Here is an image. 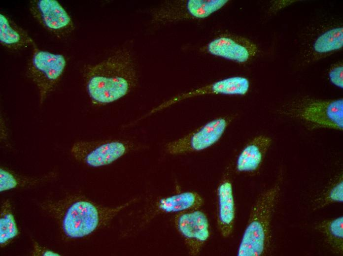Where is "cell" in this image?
<instances>
[{
    "instance_id": "cell-5",
    "label": "cell",
    "mask_w": 343,
    "mask_h": 256,
    "mask_svg": "<svg viewBox=\"0 0 343 256\" xmlns=\"http://www.w3.org/2000/svg\"><path fill=\"white\" fill-rule=\"evenodd\" d=\"M227 0H189L166 2L153 12V21L166 23L187 19H204L224 7Z\"/></svg>"
},
{
    "instance_id": "cell-16",
    "label": "cell",
    "mask_w": 343,
    "mask_h": 256,
    "mask_svg": "<svg viewBox=\"0 0 343 256\" xmlns=\"http://www.w3.org/2000/svg\"><path fill=\"white\" fill-rule=\"evenodd\" d=\"M0 41L3 45L12 49L33 43L24 30L3 14H0Z\"/></svg>"
},
{
    "instance_id": "cell-20",
    "label": "cell",
    "mask_w": 343,
    "mask_h": 256,
    "mask_svg": "<svg viewBox=\"0 0 343 256\" xmlns=\"http://www.w3.org/2000/svg\"><path fill=\"white\" fill-rule=\"evenodd\" d=\"M343 179L336 182L316 200V206L322 208L329 204L343 202Z\"/></svg>"
},
{
    "instance_id": "cell-2",
    "label": "cell",
    "mask_w": 343,
    "mask_h": 256,
    "mask_svg": "<svg viewBox=\"0 0 343 256\" xmlns=\"http://www.w3.org/2000/svg\"><path fill=\"white\" fill-rule=\"evenodd\" d=\"M135 63L130 53L121 50L89 66L86 72L87 92L96 104L113 102L126 95L136 85Z\"/></svg>"
},
{
    "instance_id": "cell-19",
    "label": "cell",
    "mask_w": 343,
    "mask_h": 256,
    "mask_svg": "<svg viewBox=\"0 0 343 256\" xmlns=\"http://www.w3.org/2000/svg\"><path fill=\"white\" fill-rule=\"evenodd\" d=\"M343 46V28H334L319 35L315 40L313 49L315 52L322 54L340 49Z\"/></svg>"
},
{
    "instance_id": "cell-23",
    "label": "cell",
    "mask_w": 343,
    "mask_h": 256,
    "mask_svg": "<svg viewBox=\"0 0 343 256\" xmlns=\"http://www.w3.org/2000/svg\"><path fill=\"white\" fill-rule=\"evenodd\" d=\"M33 248L34 249L32 255L34 256H60V255L57 253L40 246L36 241H34L33 243Z\"/></svg>"
},
{
    "instance_id": "cell-1",
    "label": "cell",
    "mask_w": 343,
    "mask_h": 256,
    "mask_svg": "<svg viewBox=\"0 0 343 256\" xmlns=\"http://www.w3.org/2000/svg\"><path fill=\"white\" fill-rule=\"evenodd\" d=\"M134 198L114 207H105L82 196H70L42 203L41 207L58 223L69 238L86 237L108 224L122 210L135 203Z\"/></svg>"
},
{
    "instance_id": "cell-6",
    "label": "cell",
    "mask_w": 343,
    "mask_h": 256,
    "mask_svg": "<svg viewBox=\"0 0 343 256\" xmlns=\"http://www.w3.org/2000/svg\"><path fill=\"white\" fill-rule=\"evenodd\" d=\"M230 121L227 117L213 119L184 137L168 143L166 152L175 155L208 148L220 139Z\"/></svg>"
},
{
    "instance_id": "cell-13",
    "label": "cell",
    "mask_w": 343,
    "mask_h": 256,
    "mask_svg": "<svg viewBox=\"0 0 343 256\" xmlns=\"http://www.w3.org/2000/svg\"><path fill=\"white\" fill-rule=\"evenodd\" d=\"M249 87V81L245 77L234 76L227 78L175 96L162 104L154 111L164 109L181 100L201 95L207 94L244 95L248 92Z\"/></svg>"
},
{
    "instance_id": "cell-22",
    "label": "cell",
    "mask_w": 343,
    "mask_h": 256,
    "mask_svg": "<svg viewBox=\"0 0 343 256\" xmlns=\"http://www.w3.org/2000/svg\"><path fill=\"white\" fill-rule=\"evenodd\" d=\"M329 77L331 82L335 86L343 88V66L342 64L334 66L329 71Z\"/></svg>"
},
{
    "instance_id": "cell-15",
    "label": "cell",
    "mask_w": 343,
    "mask_h": 256,
    "mask_svg": "<svg viewBox=\"0 0 343 256\" xmlns=\"http://www.w3.org/2000/svg\"><path fill=\"white\" fill-rule=\"evenodd\" d=\"M271 139L259 135L252 139L242 149L237 161L236 168L240 172H253L260 166L271 144Z\"/></svg>"
},
{
    "instance_id": "cell-4",
    "label": "cell",
    "mask_w": 343,
    "mask_h": 256,
    "mask_svg": "<svg viewBox=\"0 0 343 256\" xmlns=\"http://www.w3.org/2000/svg\"><path fill=\"white\" fill-rule=\"evenodd\" d=\"M134 144L127 140L82 141L73 144V157L91 167L109 164L131 151Z\"/></svg>"
},
{
    "instance_id": "cell-17",
    "label": "cell",
    "mask_w": 343,
    "mask_h": 256,
    "mask_svg": "<svg viewBox=\"0 0 343 256\" xmlns=\"http://www.w3.org/2000/svg\"><path fill=\"white\" fill-rule=\"evenodd\" d=\"M330 247L337 254L343 253V217L322 221L316 226Z\"/></svg>"
},
{
    "instance_id": "cell-14",
    "label": "cell",
    "mask_w": 343,
    "mask_h": 256,
    "mask_svg": "<svg viewBox=\"0 0 343 256\" xmlns=\"http://www.w3.org/2000/svg\"><path fill=\"white\" fill-rule=\"evenodd\" d=\"M217 225L221 235L227 238L232 234L235 219V205L231 182L224 180L217 190Z\"/></svg>"
},
{
    "instance_id": "cell-11",
    "label": "cell",
    "mask_w": 343,
    "mask_h": 256,
    "mask_svg": "<svg viewBox=\"0 0 343 256\" xmlns=\"http://www.w3.org/2000/svg\"><path fill=\"white\" fill-rule=\"evenodd\" d=\"M211 55L239 63H245L254 57L257 45L240 36L224 34L212 40L206 47Z\"/></svg>"
},
{
    "instance_id": "cell-10",
    "label": "cell",
    "mask_w": 343,
    "mask_h": 256,
    "mask_svg": "<svg viewBox=\"0 0 343 256\" xmlns=\"http://www.w3.org/2000/svg\"><path fill=\"white\" fill-rule=\"evenodd\" d=\"M301 119L320 127L342 130L343 100H314L304 104L298 111Z\"/></svg>"
},
{
    "instance_id": "cell-8",
    "label": "cell",
    "mask_w": 343,
    "mask_h": 256,
    "mask_svg": "<svg viewBox=\"0 0 343 256\" xmlns=\"http://www.w3.org/2000/svg\"><path fill=\"white\" fill-rule=\"evenodd\" d=\"M203 197L193 191L185 192L159 199L139 211L132 221L138 230L145 226L159 214L179 213L198 209L204 204Z\"/></svg>"
},
{
    "instance_id": "cell-9",
    "label": "cell",
    "mask_w": 343,
    "mask_h": 256,
    "mask_svg": "<svg viewBox=\"0 0 343 256\" xmlns=\"http://www.w3.org/2000/svg\"><path fill=\"white\" fill-rule=\"evenodd\" d=\"M174 223L184 239L189 254L191 256L199 255L210 236L206 214L198 209L177 213Z\"/></svg>"
},
{
    "instance_id": "cell-12",
    "label": "cell",
    "mask_w": 343,
    "mask_h": 256,
    "mask_svg": "<svg viewBox=\"0 0 343 256\" xmlns=\"http://www.w3.org/2000/svg\"><path fill=\"white\" fill-rule=\"evenodd\" d=\"M30 9L37 20L53 32L62 33L72 27L70 16L57 0H34L31 3Z\"/></svg>"
},
{
    "instance_id": "cell-18",
    "label": "cell",
    "mask_w": 343,
    "mask_h": 256,
    "mask_svg": "<svg viewBox=\"0 0 343 256\" xmlns=\"http://www.w3.org/2000/svg\"><path fill=\"white\" fill-rule=\"evenodd\" d=\"M0 212V244L3 247L18 235L19 230L8 199L2 202Z\"/></svg>"
},
{
    "instance_id": "cell-21",
    "label": "cell",
    "mask_w": 343,
    "mask_h": 256,
    "mask_svg": "<svg viewBox=\"0 0 343 256\" xmlns=\"http://www.w3.org/2000/svg\"><path fill=\"white\" fill-rule=\"evenodd\" d=\"M17 187L16 176L3 168L0 169V191H6Z\"/></svg>"
},
{
    "instance_id": "cell-3",
    "label": "cell",
    "mask_w": 343,
    "mask_h": 256,
    "mask_svg": "<svg viewBox=\"0 0 343 256\" xmlns=\"http://www.w3.org/2000/svg\"><path fill=\"white\" fill-rule=\"evenodd\" d=\"M279 194L280 186L276 184L258 196L251 209L237 256H264L270 250L271 224Z\"/></svg>"
},
{
    "instance_id": "cell-7",
    "label": "cell",
    "mask_w": 343,
    "mask_h": 256,
    "mask_svg": "<svg viewBox=\"0 0 343 256\" xmlns=\"http://www.w3.org/2000/svg\"><path fill=\"white\" fill-rule=\"evenodd\" d=\"M66 64V60L62 55L37 50L34 52L29 72L38 89L40 103L60 79Z\"/></svg>"
}]
</instances>
